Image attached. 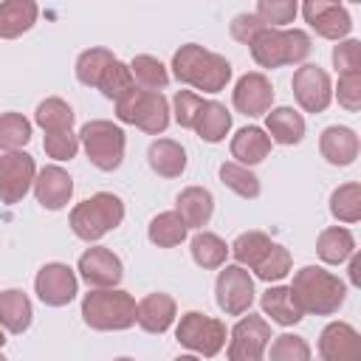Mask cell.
<instances>
[{
    "mask_svg": "<svg viewBox=\"0 0 361 361\" xmlns=\"http://www.w3.org/2000/svg\"><path fill=\"white\" fill-rule=\"evenodd\" d=\"M172 73L180 85L203 93H220L231 79V62L197 42H186L172 54Z\"/></svg>",
    "mask_w": 361,
    "mask_h": 361,
    "instance_id": "cell-1",
    "label": "cell"
},
{
    "mask_svg": "<svg viewBox=\"0 0 361 361\" xmlns=\"http://www.w3.org/2000/svg\"><path fill=\"white\" fill-rule=\"evenodd\" d=\"M228 254L237 259L234 265L240 268H251L259 279L265 282H279L290 274V251L279 243H274L265 231H243L231 245H228Z\"/></svg>",
    "mask_w": 361,
    "mask_h": 361,
    "instance_id": "cell-2",
    "label": "cell"
},
{
    "mask_svg": "<svg viewBox=\"0 0 361 361\" xmlns=\"http://www.w3.org/2000/svg\"><path fill=\"white\" fill-rule=\"evenodd\" d=\"M288 288H290L299 310L313 313V316H333V313H338V307L347 299V285L336 274L324 271L322 265L299 268Z\"/></svg>",
    "mask_w": 361,
    "mask_h": 361,
    "instance_id": "cell-3",
    "label": "cell"
},
{
    "mask_svg": "<svg viewBox=\"0 0 361 361\" xmlns=\"http://www.w3.org/2000/svg\"><path fill=\"white\" fill-rule=\"evenodd\" d=\"M310 37L302 28H262L251 37L248 51L259 68L299 65L310 54Z\"/></svg>",
    "mask_w": 361,
    "mask_h": 361,
    "instance_id": "cell-4",
    "label": "cell"
},
{
    "mask_svg": "<svg viewBox=\"0 0 361 361\" xmlns=\"http://www.w3.org/2000/svg\"><path fill=\"white\" fill-rule=\"evenodd\" d=\"M124 220V203L118 195L113 192H96L87 200L76 203L71 209V231L85 240V243H96L102 240L107 231L118 228Z\"/></svg>",
    "mask_w": 361,
    "mask_h": 361,
    "instance_id": "cell-5",
    "label": "cell"
},
{
    "mask_svg": "<svg viewBox=\"0 0 361 361\" xmlns=\"http://www.w3.org/2000/svg\"><path fill=\"white\" fill-rule=\"evenodd\" d=\"M82 319L90 330H127L135 324V299L118 288H93L82 299Z\"/></svg>",
    "mask_w": 361,
    "mask_h": 361,
    "instance_id": "cell-6",
    "label": "cell"
},
{
    "mask_svg": "<svg viewBox=\"0 0 361 361\" xmlns=\"http://www.w3.org/2000/svg\"><path fill=\"white\" fill-rule=\"evenodd\" d=\"M79 144L85 147V155L87 161L102 169V172H113L121 166L124 161V147H127V138H124V130L107 118H93L87 124H82L79 130Z\"/></svg>",
    "mask_w": 361,
    "mask_h": 361,
    "instance_id": "cell-7",
    "label": "cell"
},
{
    "mask_svg": "<svg viewBox=\"0 0 361 361\" xmlns=\"http://www.w3.org/2000/svg\"><path fill=\"white\" fill-rule=\"evenodd\" d=\"M116 118L144 130L147 135H158L169 127V102L164 93L135 87L121 102H116Z\"/></svg>",
    "mask_w": 361,
    "mask_h": 361,
    "instance_id": "cell-8",
    "label": "cell"
},
{
    "mask_svg": "<svg viewBox=\"0 0 361 361\" xmlns=\"http://www.w3.org/2000/svg\"><path fill=\"white\" fill-rule=\"evenodd\" d=\"M175 338H178V344H183L195 355L212 358L226 344V324L220 319H214V316L189 310V313L180 316V322L175 327Z\"/></svg>",
    "mask_w": 361,
    "mask_h": 361,
    "instance_id": "cell-9",
    "label": "cell"
},
{
    "mask_svg": "<svg viewBox=\"0 0 361 361\" xmlns=\"http://www.w3.org/2000/svg\"><path fill=\"white\" fill-rule=\"evenodd\" d=\"M271 338V324L262 316H243L228 333V361H262Z\"/></svg>",
    "mask_w": 361,
    "mask_h": 361,
    "instance_id": "cell-10",
    "label": "cell"
},
{
    "mask_svg": "<svg viewBox=\"0 0 361 361\" xmlns=\"http://www.w3.org/2000/svg\"><path fill=\"white\" fill-rule=\"evenodd\" d=\"M214 299L217 307L226 316H243L254 302V279L240 265H223L214 282Z\"/></svg>",
    "mask_w": 361,
    "mask_h": 361,
    "instance_id": "cell-11",
    "label": "cell"
},
{
    "mask_svg": "<svg viewBox=\"0 0 361 361\" xmlns=\"http://www.w3.org/2000/svg\"><path fill=\"white\" fill-rule=\"evenodd\" d=\"M290 87H293V99L299 102V107L305 113H324L333 102V82H330L327 71L319 65L296 68Z\"/></svg>",
    "mask_w": 361,
    "mask_h": 361,
    "instance_id": "cell-12",
    "label": "cell"
},
{
    "mask_svg": "<svg viewBox=\"0 0 361 361\" xmlns=\"http://www.w3.org/2000/svg\"><path fill=\"white\" fill-rule=\"evenodd\" d=\"M37 164L28 152H3L0 155V200L6 206L20 203L28 189H34Z\"/></svg>",
    "mask_w": 361,
    "mask_h": 361,
    "instance_id": "cell-13",
    "label": "cell"
},
{
    "mask_svg": "<svg viewBox=\"0 0 361 361\" xmlns=\"http://www.w3.org/2000/svg\"><path fill=\"white\" fill-rule=\"evenodd\" d=\"M34 290L39 296L42 305L48 307H65L68 302L76 299L79 293V282L71 265L65 262H45L37 276H34Z\"/></svg>",
    "mask_w": 361,
    "mask_h": 361,
    "instance_id": "cell-14",
    "label": "cell"
},
{
    "mask_svg": "<svg viewBox=\"0 0 361 361\" xmlns=\"http://www.w3.org/2000/svg\"><path fill=\"white\" fill-rule=\"evenodd\" d=\"M305 23L324 39H347V34L353 31V20L350 11L341 3H327V0H305L302 6Z\"/></svg>",
    "mask_w": 361,
    "mask_h": 361,
    "instance_id": "cell-15",
    "label": "cell"
},
{
    "mask_svg": "<svg viewBox=\"0 0 361 361\" xmlns=\"http://www.w3.org/2000/svg\"><path fill=\"white\" fill-rule=\"evenodd\" d=\"M234 110L248 116V118H257V116H265L274 104V85L265 73L259 71H251V73H243L234 85Z\"/></svg>",
    "mask_w": 361,
    "mask_h": 361,
    "instance_id": "cell-16",
    "label": "cell"
},
{
    "mask_svg": "<svg viewBox=\"0 0 361 361\" xmlns=\"http://www.w3.org/2000/svg\"><path fill=\"white\" fill-rule=\"evenodd\" d=\"M79 276L90 285V288H116L124 276V265L121 259L104 248V245H93L87 248L82 257H79V265H76Z\"/></svg>",
    "mask_w": 361,
    "mask_h": 361,
    "instance_id": "cell-17",
    "label": "cell"
},
{
    "mask_svg": "<svg viewBox=\"0 0 361 361\" xmlns=\"http://www.w3.org/2000/svg\"><path fill=\"white\" fill-rule=\"evenodd\" d=\"M322 361H361V336L347 322H330L319 333Z\"/></svg>",
    "mask_w": 361,
    "mask_h": 361,
    "instance_id": "cell-18",
    "label": "cell"
},
{
    "mask_svg": "<svg viewBox=\"0 0 361 361\" xmlns=\"http://www.w3.org/2000/svg\"><path fill=\"white\" fill-rule=\"evenodd\" d=\"M34 197L42 209L48 212H59L68 206V200L73 197V178L68 175V169L51 164L42 166L34 178Z\"/></svg>",
    "mask_w": 361,
    "mask_h": 361,
    "instance_id": "cell-19",
    "label": "cell"
},
{
    "mask_svg": "<svg viewBox=\"0 0 361 361\" xmlns=\"http://www.w3.org/2000/svg\"><path fill=\"white\" fill-rule=\"evenodd\" d=\"M178 316V305L169 293L164 290H155V293H147L138 305H135V324L152 336H161L172 327Z\"/></svg>",
    "mask_w": 361,
    "mask_h": 361,
    "instance_id": "cell-20",
    "label": "cell"
},
{
    "mask_svg": "<svg viewBox=\"0 0 361 361\" xmlns=\"http://www.w3.org/2000/svg\"><path fill=\"white\" fill-rule=\"evenodd\" d=\"M358 147L361 144H358L355 130L344 124H330L319 135V152L333 166H350L358 158Z\"/></svg>",
    "mask_w": 361,
    "mask_h": 361,
    "instance_id": "cell-21",
    "label": "cell"
},
{
    "mask_svg": "<svg viewBox=\"0 0 361 361\" xmlns=\"http://www.w3.org/2000/svg\"><path fill=\"white\" fill-rule=\"evenodd\" d=\"M265 135L271 144L293 147L305 138V118L293 107H271L265 113Z\"/></svg>",
    "mask_w": 361,
    "mask_h": 361,
    "instance_id": "cell-22",
    "label": "cell"
},
{
    "mask_svg": "<svg viewBox=\"0 0 361 361\" xmlns=\"http://www.w3.org/2000/svg\"><path fill=\"white\" fill-rule=\"evenodd\" d=\"M175 212L186 228H203L214 214V195L203 186H186L175 200Z\"/></svg>",
    "mask_w": 361,
    "mask_h": 361,
    "instance_id": "cell-23",
    "label": "cell"
},
{
    "mask_svg": "<svg viewBox=\"0 0 361 361\" xmlns=\"http://www.w3.org/2000/svg\"><path fill=\"white\" fill-rule=\"evenodd\" d=\"M31 319H34L31 299L20 288L0 290V327L6 333H14V336L25 333L31 327Z\"/></svg>",
    "mask_w": 361,
    "mask_h": 361,
    "instance_id": "cell-24",
    "label": "cell"
},
{
    "mask_svg": "<svg viewBox=\"0 0 361 361\" xmlns=\"http://www.w3.org/2000/svg\"><path fill=\"white\" fill-rule=\"evenodd\" d=\"M147 164L161 178H180L186 169V149L172 138H155L147 149Z\"/></svg>",
    "mask_w": 361,
    "mask_h": 361,
    "instance_id": "cell-25",
    "label": "cell"
},
{
    "mask_svg": "<svg viewBox=\"0 0 361 361\" xmlns=\"http://www.w3.org/2000/svg\"><path fill=\"white\" fill-rule=\"evenodd\" d=\"M37 3L34 0H3L0 3V39H17L37 23Z\"/></svg>",
    "mask_w": 361,
    "mask_h": 361,
    "instance_id": "cell-26",
    "label": "cell"
},
{
    "mask_svg": "<svg viewBox=\"0 0 361 361\" xmlns=\"http://www.w3.org/2000/svg\"><path fill=\"white\" fill-rule=\"evenodd\" d=\"M268 152H271V138L257 124L237 130V135L231 138V158L243 166H254V164L265 161Z\"/></svg>",
    "mask_w": 361,
    "mask_h": 361,
    "instance_id": "cell-27",
    "label": "cell"
},
{
    "mask_svg": "<svg viewBox=\"0 0 361 361\" xmlns=\"http://www.w3.org/2000/svg\"><path fill=\"white\" fill-rule=\"evenodd\" d=\"M259 305H262V313L271 316V322H276V324H282V327H293V324H299V322L305 319V313L299 310V305H296L290 288H285V285L268 288V290L262 293Z\"/></svg>",
    "mask_w": 361,
    "mask_h": 361,
    "instance_id": "cell-28",
    "label": "cell"
},
{
    "mask_svg": "<svg viewBox=\"0 0 361 361\" xmlns=\"http://www.w3.org/2000/svg\"><path fill=\"white\" fill-rule=\"evenodd\" d=\"M316 254L327 265H341L355 254V237L344 226H330L316 240Z\"/></svg>",
    "mask_w": 361,
    "mask_h": 361,
    "instance_id": "cell-29",
    "label": "cell"
},
{
    "mask_svg": "<svg viewBox=\"0 0 361 361\" xmlns=\"http://www.w3.org/2000/svg\"><path fill=\"white\" fill-rule=\"evenodd\" d=\"M203 141H209V144H220L226 135H228V130H231V113H228V107L226 104H220V102H206L203 104V110L197 113V121H195V127H192Z\"/></svg>",
    "mask_w": 361,
    "mask_h": 361,
    "instance_id": "cell-30",
    "label": "cell"
},
{
    "mask_svg": "<svg viewBox=\"0 0 361 361\" xmlns=\"http://www.w3.org/2000/svg\"><path fill=\"white\" fill-rule=\"evenodd\" d=\"M186 223L180 220L178 212H161L149 220V228H147V237L152 245L158 248H175L186 240Z\"/></svg>",
    "mask_w": 361,
    "mask_h": 361,
    "instance_id": "cell-31",
    "label": "cell"
},
{
    "mask_svg": "<svg viewBox=\"0 0 361 361\" xmlns=\"http://www.w3.org/2000/svg\"><path fill=\"white\" fill-rule=\"evenodd\" d=\"M189 251H192V259L200 265V268H223L226 265V257H228V245L223 237H217L214 231H197L189 243Z\"/></svg>",
    "mask_w": 361,
    "mask_h": 361,
    "instance_id": "cell-32",
    "label": "cell"
},
{
    "mask_svg": "<svg viewBox=\"0 0 361 361\" xmlns=\"http://www.w3.org/2000/svg\"><path fill=\"white\" fill-rule=\"evenodd\" d=\"M130 73H133V82H135L141 90H155V93H161V90L169 85V71H166V65H164L161 59L149 56V54L133 56Z\"/></svg>",
    "mask_w": 361,
    "mask_h": 361,
    "instance_id": "cell-33",
    "label": "cell"
},
{
    "mask_svg": "<svg viewBox=\"0 0 361 361\" xmlns=\"http://www.w3.org/2000/svg\"><path fill=\"white\" fill-rule=\"evenodd\" d=\"M113 62H116V56H113L110 48H87V51H82L79 59H76V79H79V85H85V87H99L102 73H104Z\"/></svg>",
    "mask_w": 361,
    "mask_h": 361,
    "instance_id": "cell-34",
    "label": "cell"
},
{
    "mask_svg": "<svg viewBox=\"0 0 361 361\" xmlns=\"http://www.w3.org/2000/svg\"><path fill=\"white\" fill-rule=\"evenodd\" d=\"M34 121L45 130V133H59V130H71L73 127V107L65 102V99H45L37 104V113H34Z\"/></svg>",
    "mask_w": 361,
    "mask_h": 361,
    "instance_id": "cell-35",
    "label": "cell"
},
{
    "mask_svg": "<svg viewBox=\"0 0 361 361\" xmlns=\"http://www.w3.org/2000/svg\"><path fill=\"white\" fill-rule=\"evenodd\" d=\"M220 180H223V186H228L234 195H240L245 200L259 197V178L237 161H223L220 164Z\"/></svg>",
    "mask_w": 361,
    "mask_h": 361,
    "instance_id": "cell-36",
    "label": "cell"
},
{
    "mask_svg": "<svg viewBox=\"0 0 361 361\" xmlns=\"http://www.w3.org/2000/svg\"><path fill=\"white\" fill-rule=\"evenodd\" d=\"M330 214L338 223H358L361 220V186L358 183H341L330 195Z\"/></svg>",
    "mask_w": 361,
    "mask_h": 361,
    "instance_id": "cell-37",
    "label": "cell"
},
{
    "mask_svg": "<svg viewBox=\"0 0 361 361\" xmlns=\"http://www.w3.org/2000/svg\"><path fill=\"white\" fill-rule=\"evenodd\" d=\"M31 141V121L23 113H0V149L20 152Z\"/></svg>",
    "mask_w": 361,
    "mask_h": 361,
    "instance_id": "cell-38",
    "label": "cell"
},
{
    "mask_svg": "<svg viewBox=\"0 0 361 361\" xmlns=\"http://www.w3.org/2000/svg\"><path fill=\"white\" fill-rule=\"evenodd\" d=\"M99 90L110 99V102H121L127 93L135 90V82H133V73H130V65H124L121 59H116L99 79Z\"/></svg>",
    "mask_w": 361,
    "mask_h": 361,
    "instance_id": "cell-39",
    "label": "cell"
},
{
    "mask_svg": "<svg viewBox=\"0 0 361 361\" xmlns=\"http://www.w3.org/2000/svg\"><path fill=\"white\" fill-rule=\"evenodd\" d=\"M296 11H299L296 0H259L254 14L268 28H285L288 23H293Z\"/></svg>",
    "mask_w": 361,
    "mask_h": 361,
    "instance_id": "cell-40",
    "label": "cell"
},
{
    "mask_svg": "<svg viewBox=\"0 0 361 361\" xmlns=\"http://www.w3.org/2000/svg\"><path fill=\"white\" fill-rule=\"evenodd\" d=\"M271 361H310V344L302 336H293V333L274 336Z\"/></svg>",
    "mask_w": 361,
    "mask_h": 361,
    "instance_id": "cell-41",
    "label": "cell"
},
{
    "mask_svg": "<svg viewBox=\"0 0 361 361\" xmlns=\"http://www.w3.org/2000/svg\"><path fill=\"white\" fill-rule=\"evenodd\" d=\"M42 149L54 161H71L79 152V135L73 130H59V133H45Z\"/></svg>",
    "mask_w": 361,
    "mask_h": 361,
    "instance_id": "cell-42",
    "label": "cell"
},
{
    "mask_svg": "<svg viewBox=\"0 0 361 361\" xmlns=\"http://www.w3.org/2000/svg\"><path fill=\"white\" fill-rule=\"evenodd\" d=\"M203 104H206V99H203V96H197L195 90H178V93H175V99H172L175 121H178L180 127L192 130V127H195V121H197V113L203 110Z\"/></svg>",
    "mask_w": 361,
    "mask_h": 361,
    "instance_id": "cell-43",
    "label": "cell"
},
{
    "mask_svg": "<svg viewBox=\"0 0 361 361\" xmlns=\"http://www.w3.org/2000/svg\"><path fill=\"white\" fill-rule=\"evenodd\" d=\"M333 65L341 73H358L361 71V42L358 39H341L333 48Z\"/></svg>",
    "mask_w": 361,
    "mask_h": 361,
    "instance_id": "cell-44",
    "label": "cell"
},
{
    "mask_svg": "<svg viewBox=\"0 0 361 361\" xmlns=\"http://www.w3.org/2000/svg\"><path fill=\"white\" fill-rule=\"evenodd\" d=\"M336 99L344 110L355 113L361 107V71L358 73H341L338 76V87H336Z\"/></svg>",
    "mask_w": 361,
    "mask_h": 361,
    "instance_id": "cell-45",
    "label": "cell"
},
{
    "mask_svg": "<svg viewBox=\"0 0 361 361\" xmlns=\"http://www.w3.org/2000/svg\"><path fill=\"white\" fill-rule=\"evenodd\" d=\"M262 28H268V25H262L257 14H237V17L231 20V37H234L237 42H243V45H248L251 37H254L257 31H262Z\"/></svg>",
    "mask_w": 361,
    "mask_h": 361,
    "instance_id": "cell-46",
    "label": "cell"
},
{
    "mask_svg": "<svg viewBox=\"0 0 361 361\" xmlns=\"http://www.w3.org/2000/svg\"><path fill=\"white\" fill-rule=\"evenodd\" d=\"M350 282H353L355 288L361 285V257H358V254L350 257Z\"/></svg>",
    "mask_w": 361,
    "mask_h": 361,
    "instance_id": "cell-47",
    "label": "cell"
},
{
    "mask_svg": "<svg viewBox=\"0 0 361 361\" xmlns=\"http://www.w3.org/2000/svg\"><path fill=\"white\" fill-rule=\"evenodd\" d=\"M175 361H203V358L200 355H178Z\"/></svg>",
    "mask_w": 361,
    "mask_h": 361,
    "instance_id": "cell-48",
    "label": "cell"
},
{
    "mask_svg": "<svg viewBox=\"0 0 361 361\" xmlns=\"http://www.w3.org/2000/svg\"><path fill=\"white\" fill-rule=\"evenodd\" d=\"M3 344H6V333H3V327H0V350H3Z\"/></svg>",
    "mask_w": 361,
    "mask_h": 361,
    "instance_id": "cell-49",
    "label": "cell"
},
{
    "mask_svg": "<svg viewBox=\"0 0 361 361\" xmlns=\"http://www.w3.org/2000/svg\"><path fill=\"white\" fill-rule=\"evenodd\" d=\"M116 361H135V358H116Z\"/></svg>",
    "mask_w": 361,
    "mask_h": 361,
    "instance_id": "cell-50",
    "label": "cell"
},
{
    "mask_svg": "<svg viewBox=\"0 0 361 361\" xmlns=\"http://www.w3.org/2000/svg\"><path fill=\"white\" fill-rule=\"evenodd\" d=\"M0 361H6V355H3V353H0Z\"/></svg>",
    "mask_w": 361,
    "mask_h": 361,
    "instance_id": "cell-51",
    "label": "cell"
}]
</instances>
